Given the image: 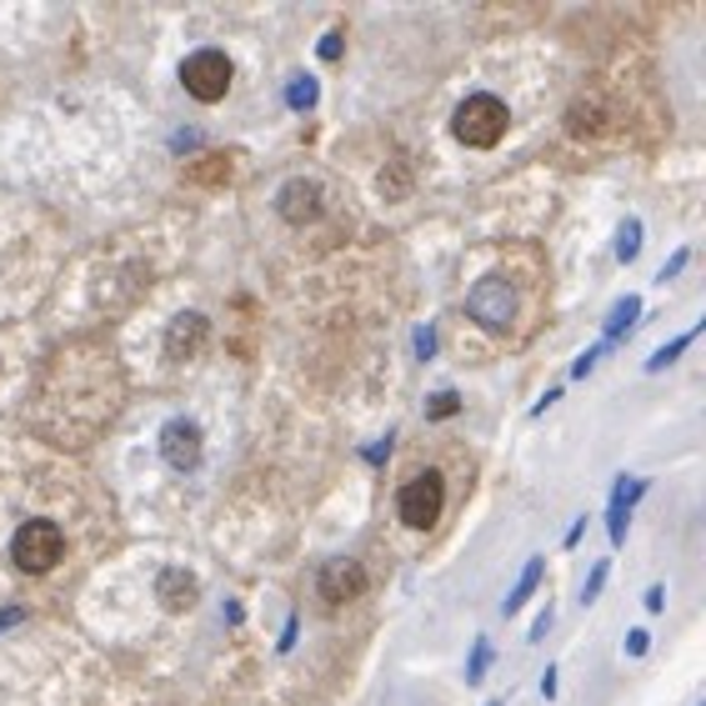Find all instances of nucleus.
<instances>
[{
  "label": "nucleus",
  "instance_id": "nucleus-25",
  "mask_svg": "<svg viewBox=\"0 0 706 706\" xmlns=\"http://www.w3.org/2000/svg\"><path fill=\"white\" fill-rule=\"evenodd\" d=\"M626 651H632V657H647V651H651V636L647 632H632V636H626Z\"/></svg>",
  "mask_w": 706,
  "mask_h": 706
},
{
  "label": "nucleus",
  "instance_id": "nucleus-30",
  "mask_svg": "<svg viewBox=\"0 0 706 706\" xmlns=\"http://www.w3.org/2000/svg\"><path fill=\"white\" fill-rule=\"evenodd\" d=\"M542 696H556V667L542 671Z\"/></svg>",
  "mask_w": 706,
  "mask_h": 706
},
{
  "label": "nucleus",
  "instance_id": "nucleus-11",
  "mask_svg": "<svg viewBox=\"0 0 706 706\" xmlns=\"http://www.w3.org/2000/svg\"><path fill=\"white\" fill-rule=\"evenodd\" d=\"M196 577H186L181 566H165L161 571V581H155V597H161V606L165 612H190L196 606Z\"/></svg>",
  "mask_w": 706,
  "mask_h": 706
},
{
  "label": "nucleus",
  "instance_id": "nucleus-19",
  "mask_svg": "<svg viewBox=\"0 0 706 706\" xmlns=\"http://www.w3.org/2000/svg\"><path fill=\"white\" fill-rule=\"evenodd\" d=\"M606 577H612V562H597V566H591L587 587H581V606H591V601L601 597V587H606Z\"/></svg>",
  "mask_w": 706,
  "mask_h": 706
},
{
  "label": "nucleus",
  "instance_id": "nucleus-14",
  "mask_svg": "<svg viewBox=\"0 0 706 706\" xmlns=\"http://www.w3.org/2000/svg\"><path fill=\"white\" fill-rule=\"evenodd\" d=\"M636 316H641V296H622V301L612 306V316H606V342L601 346H612L616 336H626V331L636 326Z\"/></svg>",
  "mask_w": 706,
  "mask_h": 706
},
{
  "label": "nucleus",
  "instance_id": "nucleus-12",
  "mask_svg": "<svg viewBox=\"0 0 706 706\" xmlns=\"http://www.w3.org/2000/svg\"><path fill=\"white\" fill-rule=\"evenodd\" d=\"M235 171V155L225 151H211V155H200V161L186 165V181H196V186H225Z\"/></svg>",
  "mask_w": 706,
  "mask_h": 706
},
{
  "label": "nucleus",
  "instance_id": "nucleus-16",
  "mask_svg": "<svg viewBox=\"0 0 706 706\" xmlns=\"http://www.w3.org/2000/svg\"><path fill=\"white\" fill-rule=\"evenodd\" d=\"M696 336H702V326H692V331H686V336H676V342H667V346H661V351H657V356H651V361H647V371H667V366L676 361V356H682L686 346L696 342Z\"/></svg>",
  "mask_w": 706,
  "mask_h": 706
},
{
  "label": "nucleus",
  "instance_id": "nucleus-27",
  "mask_svg": "<svg viewBox=\"0 0 706 706\" xmlns=\"http://www.w3.org/2000/svg\"><path fill=\"white\" fill-rule=\"evenodd\" d=\"M661 606H667V591H661V587H647V612H661Z\"/></svg>",
  "mask_w": 706,
  "mask_h": 706
},
{
  "label": "nucleus",
  "instance_id": "nucleus-7",
  "mask_svg": "<svg viewBox=\"0 0 706 706\" xmlns=\"http://www.w3.org/2000/svg\"><path fill=\"white\" fill-rule=\"evenodd\" d=\"M206 342H211V321L200 316V311H186V316H176L171 331H165V356L171 361H196L206 351Z\"/></svg>",
  "mask_w": 706,
  "mask_h": 706
},
{
  "label": "nucleus",
  "instance_id": "nucleus-33",
  "mask_svg": "<svg viewBox=\"0 0 706 706\" xmlns=\"http://www.w3.org/2000/svg\"><path fill=\"white\" fill-rule=\"evenodd\" d=\"M21 616H25L21 606H11V612H0V632H5V626H15V622H21Z\"/></svg>",
  "mask_w": 706,
  "mask_h": 706
},
{
  "label": "nucleus",
  "instance_id": "nucleus-9",
  "mask_svg": "<svg viewBox=\"0 0 706 706\" xmlns=\"http://www.w3.org/2000/svg\"><path fill=\"white\" fill-rule=\"evenodd\" d=\"M647 476H616L612 486V507H606V536H612V546L626 542V521H632V507L647 496Z\"/></svg>",
  "mask_w": 706,
  "mask_h": 706
},
{
  "label": "nucleus",
  "instance_id": "nucleus-20",
  "mask_svg": "<svg viewBox=\"0 0 706 706\" xmlns=\"http://www.w3.org/2000/svg\"><path fill=\"white\" fill-rule=\"evenodd\" d=\"M486 667H491V641H476V647H471V667H466V682H482L486 676Z\"/></svg>",
  "mask_w": 706,
  "mask_h": 706
},
{
  "label": "nucleus",
  "instance_id": "nucleus-29",
  "mask_svg": "<svg viewBox=\"0 0 706 706\" xmlns=\"http://www.w3.org/2000/svg\"><path fill=\"white\" fill-rule=\"evenodd\" d=\"M552 401H562V391H556V386H552V391H546V396H542V401H536V406H531V416H542V412H546V406H552Z\"/></svg>",
  "mask_w": 706,
  "mask_h": 706
},
{
  "label": "nucleus",
  "instance_id": "nucleus-2",
  "mask_svg": "<svg viewBox=\"0 0 706 706\" xmlns=\"http://www.w3.org/2000/svg\"><path fill=\"white\" fill-rule=\"evenodd\" d=\"M231 81H235V66L225 50H196V56L181 60V85H186V95H196L200 106L225 101Z\"/></svg>",
  "mask_w": 706,
  "mask_h": 706
},
{
  "label": "nucleus",
  "instance_id": "nucleus-15",
  "mask_svg": "<svg viewBox=\"0 0 706 706\" xmlns=\"http://www.w3.org/2000/svg\"><path fill=\"white\" fill-rule=\"evenodd\" d=\"M636 256H641V221H636V216H626L622 231H616V261H622V266H632Z\"/></svg>",
  "mask_w": 706,
  "mask_h": 706
},
{
  "label": "nucleus",
  "instance_id": "nucleus-21",
  "mask_svg": "<svg viewBox=\"0 0 706 706\" xmlns=\"http://www.w3.org/2000/svg\"><path fill=\"white\" fill-rule=\"evenodd\" d=\"M601 351H606V346H591V351H581L577 361H571V377L577 381H587L591 371H597V361H601Z\"/></svg>",
  "mask_w": 706,
  "mask_h": 706
},
{
  "label": "nucleus",
  "instance_id": "nucleus-10",
  "mask_svg": "<svg viewBox=\"0 0 706 706\" xmlns=\"http://www.w3.org/2000/svg\"><path fill=\"white\" fill-rule=\"evenodd\" d=\"M276 211H281V221L291 225H306L321 216V186L316 181H286L281 196H276Z\"/></svg>",
  "mask_w": 706,
  "mask_h": 706
},
{
  "label": "nucleus",
  "instance_id": "nucleus-18",
  "mask_svg": "<svg viewBox=\"0 0 706 706\" xmlns=\"http://www.w3.org/2000/svg\"><path fill=\"white\" fill-rule=\"evenodd\" d=\"M456 412H461V396H456V391H436L431 406H426V421H447V416H456Z\"/></svg>",
  "mask_w": 706,
  "mask_h": 706
},
{
  "label": "nucleus",
  "instance_id": "nucleus-8",
  "mask_svg": "<svg viewBox=\"0 0 706 706\" xmlns=\"http://www.w3.org/2000/svg\"><path fill=\"white\" fill-rule=\"evenodd\" d=\"M316 591L326 606H342V601H356L366 591V571L361 562H331L321 566V577H316Z\"/></svg>",
  "mask_w": 706,
  "mask_h": 706
},
{
  "label": "nucleus",
  "instance_id": "nucleus-4",
  "mask_svg": "<svg viewBox=\"0 0 706 706\" xmlns=\"http://www.w3.org/2000/svg\"><path fill=\"white\" fill-rule=\"evenodd\" d=\"M60 552H66V536H60L56 521H25L11 542V562L21 566V571H31V577L50 571V566L60 562Z\"/></svg>",
  "mask_w": 706,
  "mask_h": 706
},
{
  "label": "nucleus",
  "instance_id": "nucleus-1",
  "mask_svg": "<svg viewBox=\"0 0 706 706\" xmlns=\"http://www.w3.org/2000/svg\"><path fill=\"white\" fill-rule=\"evenodd\" d=\"M507 126H511L507 101H496V95H486V91L466 95V101L456 106V116H451V130H456V141L471 146V151H491V146H501Z\"/></svg>",
  "mask_w": 706,
  "mask_h": 706
},
{
  "label": "nucleus",
  "instance_id": "nucleus-34",
  "mask_svg": "<svg viewBox=\"0 0 706 706\" xmlns=\"http://www.w3.org/2000/svg\"><path fill=\"white\" fill-rule=\"evenodd\" d=\"M486 706H501V702H486Z\"/></svg>",
  "mask_w": 706,
  "mask_h": 706
},
{
  "label": "nucleus",
  "instance_id": "nucleus-23",
  "mask_svg": "<svg viewBox=\"0 0 706 706\" xmlns=\"http://www.w3.org/2000/svg\"><path fill=\"white\" fill-rule=\"evenodd\" d=\"M431 351H436V331L421 326V331H416V356H421V361H431Z\"/></svg>",
  "mask_w": 706,
  "mask_h": 706
},
{
  "label": "nucleus",
  "instance_id": "nucleus-3",
  "mask_svg": "<svg viewBox=\"0 0 706 706\" xmlns=\"http://www.w3.org/2000/svg\"><path fill=\"white\" fill-rule=\"evenodd\" d=\"M396 511L412 531H431L436 521H441V511H447V482H441V471H421V476H412V482L401 486Z\"/></svg>",
  "mask_w": 706,
  "mask_h": 706
},
{
  "label": "nucleus",
  "instance_id": "nucleus-6",
  "mask_svg": "<svg viewBox=\"0 0 706 706\" xmlns=\"http://www.w3.org/2000/svg\"><path fill=\"white\" fill-rule=\"evenodd\" d=\"M161 456H165V466L196 471V466H200V426L186 421V416L165 421V426H161Z\"/></svg>",
  "mask_w": 706,
  "mask_h": 706
},
{
  "label": "nucleus",
  "instance_id": "nucleus-22",
  "mask_svg": "<svg viewBox=\"0 0 706 706\" xmlns=\"http://www.w3.org/2000/svg\"><path fill=\"white\" fill-rule=\"evenodd\" d=\"M686 261H692V251L682 246V251H676V256L667 261V266H661V276H657V281H671V276H682V271H686Z\"/></svg>",
  "mask_w": 706,
  "mask_h": 706
},
{
  "label": "nucleus",
  "instance_id": "nucleus-28",
  "mask_svg": "<svg viewBox=\"0 0 706 706\" xmlns=\"http://www.w3.org/2000/svg\"><path fill=\"white\" fill-rule=\"evenodd\" d=\"M581 536H587V517H577V521H571V531H566V546H577Z\"/></svg>",
  "mask_w": 706,
  "mask_h": 706
},
{
  "label": "nucleus",
  "instance_id": "nucleus-31",
  "mask_svg": "<svg viewBox=\"0 0 706 706\" xmlns=\"http://www.w3.org/2000/svg\"><path fill=\"white\" fill-rule=\"evenodd\" d=\"M391 456V436H386V441H381V447H371V451H366V461H386Z\"/></svg>",
  "mask_w": 706,
  "mask_h": 706
},
{
  "label": "nucleus",
  "instance_id": "nucleus-17",
  "mask_svg": "<svg viewBox=\"0 0 706 706\" xmlns=\"http://www.w3.org/2000/svg\"><path fill=\"white\" fill-rule=\"evenodd\" d=\"M316 95H321V85L311 81V76H301V81H291L286 101H291V111H311V106H316Z\"/></svg>",
  "mask_w": 706,
  "mask_h": 706
},
{
  "label": "nucleus",
  "instance_id": "nucleus-26",
  "mask_svg": "<svg viewBox=\"0 0 706 706\" xmlns=\"http://www.w3.org/2000/svg\"><path fill=\"white\" fill-rule=\"evenodd\" d=\"M546 632H552V606H546V612L536 616V622H531V641H542Z\"/></svg>",
  "mask_w": 706,
  "mask_h": 706
},
{
  "label": "nucleus",
  "instance_id": "nucleus-24",
  "mask_svg": "<svg viewBox=\"0 0 706 706\" xmlns=\"http://www.w3.org/2000/svg\"><path fill=\"white\" fill-rule=\"evenodd\" d=\"M342 31H331V36L326 40H321V60H342Z\"/></svg>",
  "mask_w": 706,
  "mask_h": 706
},
{
  "label": "nucleus",
  "instance_id": "nucleus-32",
  "mask_svg": "<svg viewBox=\"0 0 706 706\" xmlns=\"http://www.w3.org/2000/svg\"><path fill=\"white\" fill-rule=\"evenodd\" d=\"M291 641H296V616H291V622H286V632H281V641H276V647H281V651H291Z\"/></svg>",
  "mask_w": 706,
  "mask_h": 706
},
{
  "label": "nucleus",
  "instance_id": "nucleus-13",
  "mask_svg": "<svg viewBox=\"0 0 706 706\" xmlns=\"http://www.w3.org/2000/svg\"><path fill=\"white\" fill-rule=\"evenodd\" d=\"M542 571H546V562H542V556H531V562L521 566L517 587H511V591H507V601H501V616H517L521 606H526V597H531V591H536V587H542Z\"/></svg>",
  "mask_w": 706,
  "mask_h": 706
},
{
  "label": "nucleus",
  "instance_id": "nucleus-5",
  "mask_svg": "<svg viewBox=\"0 0 706 706\" xmlns=\"http://www.w3.org/2000/svg\"><path fill=\"white\" fill-rule=\"evenodd\" d=\"M466 311H471V321H482L486 331H507L511 316H517L511 281H501V276H482V281L466 291Z\"/></svg>",
  "mask_w": 706,
  "mask_h": 706
}]
</instances>
